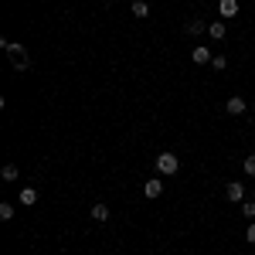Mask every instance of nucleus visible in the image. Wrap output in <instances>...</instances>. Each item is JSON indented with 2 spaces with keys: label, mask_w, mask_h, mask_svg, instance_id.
I'll list each match as a JSON object with an SVG mask.
<instances>
[{
  "label": "nucleus",
  "mask_w": 255,
  "mask_h": 255,
  "mask_svg": "<svg viewBox=\"0 0 255 255\" xmlns=\"http://www.w3.org/2000/svg\"><path fill=\"white\" fill-rule=\"evenodd\" d=\"M133 14H136V17H146V14H150V7H146L143 0H136V3H133Z\"/></svg>",
  "instance_id": "nucleus-15"
},
{
  "label": "nucleus",
  "mask_w": 255,
  "mask_h": 255,
  "mask_svg": "<svg viewBox=\"0 0 255 255\" xmlns=\"http://www.w3.org/2000/svg\"><path fill=\"white\" fill-rule=\"evenodd\" d=\"M225 197H228V201H245V184H238V180H232V184H228V187H225Z\"/></svg>",
  "instance_id": "nucleus-3"
},
{
  "label": "nucleus",
  "mask_w": 255,
  "mask_h": 255,
  "mask_svg": "<svg viewBox=\"0 0 255 255\" xmlns=\"http://www.w3.org/2000/svg\"><path fill=\"white\" fill-rule=\"evenodd\" d=\"M201 31H208L204 20H191V24H187V34H201Z\"/></svg>",
  "instance_id": "nucleus-12"
},
{
  "label": "nucleus",
  "mask_w": 255,
  "mask_h": 255,
  "mask_svg": "<svg viewBox=\"0 0 255 255\" xmlns=\"http://www.w3.org/2000/svg\"><path fill=\"white\" fill-rule=\"evenodd\" d=\"M20 204H24V208L38 204V191H34V187H24V191H20Z\"/></svg>",
  "instance_id": "nucleus-8"
},
{
  "label": "nucleus",
  "mask_w": 255,
  "mask_h": 255,
  "mask_svg": "<svg viewBox=\"0 0 255 255\" xmlns=\"http://www.w3.org/2000/svg\"><path fill=\"white\" fill-rule=\"evenodd\" d=\"M89 215H92V221H109V208H106V204H92Z\"/></svg>",
  "instance_id": "nucleus-10"
},
{
  "label": "nucleus",
  "mask_w": 255,
  "mask_h": 255,
  "mask_svg": "<svg viewBox=\"0 0 255 255\" xmlns=\"http://www.w3.org/2000/svg\"><path fill=\"white\" fill-rule=\"evenodd\" d=\"M177 167H180V160H177L174 153H160V157H157V170H160L163 177L177 174Z\"/></svg>",
  "instance_id": "nucleus-2"
},
{
  "label": "nucleus",
  "mask_w": 255,
  "mask_h": 255,
  "mask_svg": "<svg viewBox=\"0 0 255 255\" xmlns=\"http://www.w3.org/2000/svg\"><path fill=\"white\" fill-rule=\"evenodd\" d=\"M0 177H3V180H17V167H14V163H7V167H3V170H0Z\"/></svg>",
  "instance_id": "nucleus-11"
},
{
  "label": "nucleus",
  "mask_w": 255,
  "mask_h": 255,
  "mask_svg": "<svg viewBox=\"0 0 255 255\" xmlns=\"http://www.w3.org/2000/svg\"><path fill=\"white\" fill-rule=\"evenodd\" d=\"M242 215H245V218H255V201H242Z\"/></svg>",
  "instance_id": "nucleus-16"
},
{
  "label": "nucleus",
  "mask_w": 255,
  "mask_h": 255,
  "mask_svg": "<svg viewBox=\"0 0 255 255\" xmlns=\"http://www.w3.org/2000/svg\"><path fill=\"white\" fill-rule=\"evenodd\" d=\"M211 68H215V72H225V68H228V58H225V55L211 58Z\"/></svg>",
  "instance_id": "nucleus-13"
},
{
  "label": "nucleus",
  "mask_w": 255,
  "mask_h": 255,
  "mask_svg": "<svg viewBox=\"0 0 255 255\" xmlns=\"http://www.w3.org/2000/svg\"><path fill=\"white\" fill-rule=\"evenodd\" d=\"M225 109H228V116H242V113H245V99L232 96L228 102H225Z\"/></svg>",
  "instance_id": "nucleus-4"
},
{
  "label": "nucleus",
  "mask_w": 255,
  "mask_h": 255,
  "mask_svg": "<svg viewBox=\"0 0 255 255\" xmlns=\"http://www.w3.org/2000/svg\"><path fill=\"white\" fill-rule=\"evenodd\" d=\"M245 174L255 177V153H252V157H245Z\"/></svg>",
  "instance_id": "nucleus-17"
},
{
  "label": "nucleus",
  "mask_w": 255,
  "mask_h": 255,
  "mask_svg": "<svg viewBox=\"0 0 255 255\" xmlns=\"http://www.w3.org/2000/svg\"><path fill=\"white\" fill-rule=\"evenodd\" d=\"M208 34H211L215 41H221L225 34H228V27H225V20H211V24H208Z\"/></svg>",
  "instance_id": "nucleus-5"
},
{
  "label": "nucleus",
  "mask_w": 255,
  "mask_h": 255,
  "mask_svg": "<svg viewBox=\"0 0 255 255\" xmlns=\"http://www.w3.org/2000/svg\"><path fill=\"white\" fill-rule=\"evenodd\" d=\"M0 44H3V48H7V55H10V61H14V68H20V72H24V68H27V51H24V44H14V41H0Z\"/></svg>",
  "instance_id": "nucleus-1"
},
{
  "label": "nucleus",
  "mask_w": 255,
  "mask_h": 255,
  "mask_svg": "<svg viewBox=\"0 0 255 255\" xmlns=\"http://www.w3.org/2000/svg\"><path fill=\"white\" fill-rule=\"evenodd\" d=\"M0 218H3V221H10V218H14V204H7V201H3V204H0Z\"/></svg>",
  "instance_id": "nucleus-14"
},
{
  "label": "nucleus",
  "mask_w": 255,
  "mask_h": 255,
  "mask_svg": "<svg viewBox=\"0 0 255 255\" xmlns=\"http://www.w3.org/2000/svg\"><path fill=\"white\" fill-rule=\"evenodd\" d=\"M252 109H255V106H252Z\"/></svg>",
  "instance_id": "nucleus-19"
},
{
  "label": "nucleus",
  "mask_w": 255,
  "mask_h": 255,
  "mask_svg": "<svg viewBox=\"0 0 255 255\" xmlns=\"http://www.w3.org/2000/svg\"><path fill=\"white\" fill-rule=\"evenodd\" d=\"M245 242H252V245H255V225H249V232H245Z\"/></svg>",
  "instance_id": "nucleus-18"
},
{
  "label": "nucleus",
  "mask_w": 255,
  "mask_h": 255,
  "mask_svg": "<svg viewBox=\"0 0 255 255\" xmlns=\"http://www.w3.org/2000/svg\"><path fill=\"white\" fill-rule=\"evenodd\" d=\"M218 10H221V17H235L238 14V0H221Z\"/></svg>",
  "instance_id": "nucleus-7"
},
{
  "label": "nucleus",
  "mask_w": 255,
  "mask_h": 255,
  "mask_svg": "<svg viewBox=\"0 0 255 255\" xmlns=\"http://www.w3.org/2000/svg\"><path fill=\"white\" fill-rule=\"evenodd\" d=\"M143 194H146V197H160V194H163V184H160L157 177L146 180V184H143Z\"/></svg>",
  "instance_id": "nucleus-6"
},
{
  "label": "nucleus",
  "mask_w": 255,
  "mask_h": 255,
  "mask_svg": "<svg viewBox=\"0 0 255 255\" xmlns=\"http://www.w3.org/2000/svg\"><path fill=\"white\" fill-rule=\"evenodd\" d=\"M191 58H194V65H208V61H211V51H208V48H194Z\"/></svg>",
  "instance_id": "nucleus-9"
}]
</instances>
